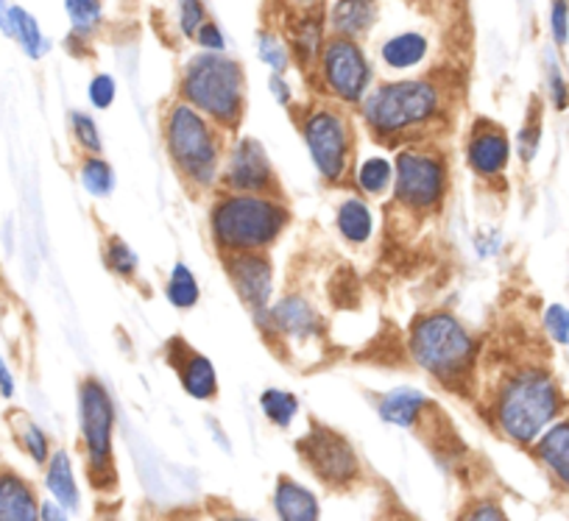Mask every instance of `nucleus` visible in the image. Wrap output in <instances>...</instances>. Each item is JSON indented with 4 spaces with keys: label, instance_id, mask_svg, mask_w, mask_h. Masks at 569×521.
Segmentation results:
<instances>
[{
    "label": "nucleus",
    "instance_id": "obj_1",
    "mask_svg": "<svg viewBox=\"0 0 569 521\" xmlns=\"http://www.w3.org/2000/svg\"><path fill=\"white\" fill-rule=\"evenodd\" d=\"M447 90L433 76L382 81L360 101V118L380 142L416 140L445 120Z\"/></svg>",
    "mask_w": 569,
    "mask_h": 521
},
{
    "label": "nucleus",
    "instance_id": "obj_2",
    "mask_svg": "<svg viewBox=\"0 0 569 521\" xmlns=\"http://www.w3.org/2000/svg\"><path fill=\"white\" fill-rule=\"evenodd\" d=\"M563 393L556 377L541 365L511 371L491 399V421L517 447H533L536 438L563 413Z\"/></svg>",
    "mask_w": 569,
    "mask_h": 521
},
{
    "label": "nucleus",
    "instance_id": "obj_3",
    "mask_svg": "<svg viewBox=\"0 0 569 521\" xmlns=\"http://www.w3.org/2000/svg\"><path fill=\"white\" fill-rule=\"evenodd\" d=\"M408 349L413 363L450 391H463L472 382L478 343L469 329L450 312H430L410 327Z\"/></svg>",
    "mask_w": 569,
    "mask_h": 521
},
{
    "label": "nucleus",
    "instance_id": "obj_4",
    "mask_svg": "<svg viewBox=\"0 0 569 521\" xmlns=\"http://www.w3.org/2000/svg\"><path fill=\"white\" fill-rule=\"evenodd\" d=\"M288 227V210L277 196L223 193L210 210V234L216 249L227 254L266 251Z\"/></svg>",
    "mask_w": 569,
    "mask_h": 521
},
{
    "label": "nucleus",
    "instance_id": "obj_5",
    "mask_svg": "<svg viewBox=\"0 0 569 521\" xmlns=\"http://www.w3.org/2000/svg\"><path fill=\"white\" fill-rule=\"evenodd\" d=\"M179 96L218 129H234L246 107L243 64L227 51L193 53L179 79Z\"/></svg>",
    "mask_w": 569,
    "mask_h": 521
},
{
    "label": "nucleus",
    "instance_id": "obj_6",
    "mask_svg": "<svg viewBox=\"0 0 569 521\" xmlns=\"http://www.w3.org/2000/svg\"><path fill=\"white\" fill-rule=\"evenodd\" d=\"M171 164L193 190H212L221 179L223 140L221 129L190 103L177 101L162 123Z\"/></svg>",
    "mask_w": 569,
    "mask_h": 521
},
{
    "label": "nucleus",
    "instance_id": "obj_7",
    "mask_svg": "<svg viewBox=\"0 0 569 521\" xmlns=\"http://www.w3.org/2000/svg\"><path fill=\"white\" fill-rule=\"evenodd\" d=\"M79 430L90 482L98 491H109L114 485V402L98 380L79 385Z\"/></svg>",
    "mask_w": 569,
    "mask_h": 521
},
{
    "label": "nucleus",
    "instance_id": "obj_8",
    "mask_svg": "<svg viewBox=\"0 0 569 521\" xmlns=\"http://www.w3.org/2000/svg\"><path fill=\"white\" fill-rule=\"evenodd\" d=\"M447 184H450V173H447L445 157L425 148H402L393 162V204L402 210L413 212V216H427L436 212L445 204Z\"/></svg>",
    "mask_w": 569,
    "mask_h": 521
},
{
    "label": "nucleus",
    "instance_id": "obj_9",
    "mask_svg": "<svg viewBox=\"0 0 569 521\" xmlns=\"http://www.w3.org/2000/svg\"><path fill=\"white\" fill-rule=\"evenodd\" d=\"M302 137L319 177L330 184H341L349 177L355 153L352 123L336 107H316L305 114Z\"/></svg>",
    "mask_w": 569,
    "mask_h": 521
},
{
    "label": "nucleus",
    "instance_id": "obj_10",
    "mask_svg": "<svg viewBox=\"0 0 569 521\" xmlns=\"http://www.w3.org/2000/svg\"><path fill=\"white\" fill-rule=\"evenodd\" d=\"M316 79L321 81V90L336 98L338 103L360 107L366 92L371 90L375 70H371L360 40L330 34L321 48L319 62H316Z\"/></svg>",
    "mask_w": 569,
    "mask_h": 521
},
{
    "label": "nucleus",
    "instance_id": "obj_11",
    "mask_svg": "<svg viewBox=\"0 0 569 521\" xmlns=\"http://www.w3.org/2000/svg\"><path fill=\"white\" fill-rule=\"evenodd\" d=\"M299 454H302L305 465L330 488L352 485L360 474V460L352 443L327 427H313L299 441Z\"/></svg>",
    "mask_w": 569,
    "mask_h": 521
},
{
    "label": "nucleus",
    "instance_id": "obj_12",
    "mask_svg": "<svg viewBox=\"0 0 569 521\" xmlns=\"http://www.w3.org/2000/svg\"><path fill=\"white\" fill-rule=\"evenodd\" d=\"M229 279L234 284V293L240 295L246 307H249L251 318L257 327L273 338V318H271V295H273V271L268 257L262 251H243V254H227Z\"/></svg>",
    "mask_w": 569,
    "mask_h": 521
},
{
    "label": "nucleus",
    "instance_id": "obj_13",
    "mask_svg": "<svg viewBox=\"0 0 569 521\" xmlns=\"http://www.w3.org/2000/svg\"><path fill=\"white\" fill-rule=\"evenodd\" d=\"M221 188L227 193H268L277 196V177L268 151L254 137H238L229 146L221 164Z\"/></svg>",
    "mask_w": 569,
    "mask_h": 521
},
{
    "label": "nucleus",
    "instance_id": "obj_14",
    "mask_svg": "<svg viewBox=\"0 0 569 521\" xmlns=\"http://www.w3.org/2000/svg\"><path fill=\"white\" fill-rule=\"evenodd\" d=\"M467 162L480 179H500L511 162V140L491 120H478L467 142Z\"/></svg>",
    "mask_w": 569,
    "mask_h": 521
},
{
    "label": "nucleus",
    "instance_id": "obj_15",
    "mask_svg": "<svg viewBox=\"0 0 569 521\" xmlns=\"http://www.w3.org/2000/svg\"><path fill=\"white\" fill-rule=\"evenodd\" d=\"M330 29H327V9L325 3L310 9H293V20L288 23V48L291 57L302 70H316Z\"/></svg>",
    "mask_w": 569,
    "mask_h": 521
},
{
    "label": "nucleus",
    "instance_id": "obj_16",
    "mask_svg": "<svg viewBox=\"0 0 569 521\" xmlns=\"http://www.w3.org/2000/svg\"><path fill=\"white\" fill-rule=\"evenodd\" d=\"M171 365L179 371L184 393L199 399V402H210L218 393V374L216 365L210 363V358L188 349L179 338L171 343Z\"/></svg>",
    "mask_w": 569,
    "mask_h": 521
},
{
    "label": "nucleus",
    "instance_id": "obj_17",
    "mask_svg": "<svg viewBox=\"0 0 569 521\" xmlns=\"http://www.w3.org/2000/svg\"><path fill=\"white\" fill-rule=\"evenodd\" d=\"M273 338L291 340H316L321 338V318L308 299L302 295H284L271 304Z\"/></svg>",
    "mask_w": 569,
    "mask_h": 521
},
{
    "label": "nucleus",
    "instance_id": "obj_18",
    "mask_svg": "<svg viewBox=\"0 0 569 521\" xmlns=\"http://www.w3.org/2000/svg\"><path fill=\"white\" fill-rule=\"evenodd\" d=\"M380 18V0H336L327 9V29L336 37L363 40Z\"/></svg>",
    "mask_w": 569,
    "mask_h": 521
},
{
    "label": "nucleus",
    "instance_id": "obj_19",
    "mask_svg": "<svg viewBox=\"0 0 569 521\" xmlns=\"http://www.w3.org/2000/svg\"><path fill=\"white\" fill-rule=\"evenodd\" d=\"M533 458L563 491H569V419H556L536 438Z\"/></svg>",
    "mask_w": 569,
    "mask_h": 521
},
{
    "label": "nucleus",
    "instance_id": "obj_20",
    "mask_svg": "<svg viewBox=\"0 0 569 521\" xmlns=\"http://www.w3.org/2000/svg\"><path fill=\"white\" fill-rule=\"evenodd\" d=\"M40 519V502L26 477L12 469H0V521Z\"/></svg>",
    "mask_w": 569,
    "mask_h": 521
},
{
    "label": "nucleus",
    "instance_id": "obj_21",
    "mask_svg": "<svg viewBox=\"0 0 569 521\" xmlns=\"http://www.w3.org/2000/svg\"><path fill=\"white\" fill-rule=\"evenodd\" d=\"M430 408L427 397L416 388H391L388 393H382L377 399V415H380L386 424L402 427V430H413L421 421V413Z\"/></svg>",
    "mask_w": 569,
    "mask_h": 521
},
{
    "label": "nucleus",
    "instance_id": "obj_22",
    "mask_svg": "<svg viewBox=\"0 0 569 521\" xmlns=\"http://www.w3.org/2000/svg\"><path fill=\"white\" fill-rule=\"evenodd\" d=\"M273 510L284 521H316L321 515L319 499L302 482L291 477H279L273 488Z\"/></svg>",
    "mask_w": 569,
    "mask_h": 521
},
{
    "label": "nucleus",
    "instance_id": "obj_23",
    "mask_svg": "<svg viewBox=\"0 0 569 521\" xmlns=\"http://www.w3.org/2000/svg\"><path fill=\"white\" fill-rule=\"evenodd\" d=\"M430 57V40L421 31H399L380 46V62L393 73L419 68Z\"/></svg>",
    "mask_w": 569,
    "mask_h": 521
},
{
    "label": "nucleus",
    "instance_id": "obj_24",
    "mask_svg": "<svg viewBox=\"0 0 569 521\" xmlns=\"http://www.w3.org/2000/svg\"><path fill=\"white\" fill-rule=\"evenodd\" d=\"M3 34H7L9 40L18 42L20 51H23L29 59H34V62L46 59L48 51H51V40H48L46 31H42L40 20H37L29 9L18 7V3H12V9H9Z\"/></svg>",
    "mask_w": 569,
    "mask_h": 521
},
{
    "label": "nucleus",
    "instance_id": "obj_25",
    "mask_svg": "<svg viewBox=\"0 0 569 521\" xmlns=\"http://www.w3.org/2000/svg\"><path fill=\"white\" fill-rule=\"evenodd\" d=\"M46 488L59 504H62L68 513H79L81 508V491L79 482H76L73 463H70V454L64 449L51 452L46 463Z\"/></svg>",
    "mask_w": 569,
    "mask_h": 521
},
{
    "label": "nucleus",
    "instance_id": "obj_26",
    "mask_svg": "<svg viewBox=\"0 0 569 521\" xmlns=\"http://www.w3.org/2000/svg\"><path fill=\"white\" fill-rule=\"evenodd\" d=\"M336 223L341 238L352 246L369 243L371 234H375V216H371L369 204L363 199H355V196L338 207Z\"/></svg>",
    "mask_w": 569,
    "mask_h": 521
},
{
    "label": "nucleus",
    "instance_id": "obj_27",
    "mask_svg": "<svg viewBox=\"0 0 569 521\" xmlns=\"http://www.w3.org/2000/svg\"><path fill=\"white\" fill-rule=\"evenodd\" d=\"M64 14L70 20V31L87 37V40L101 34L103 23H107L103 0H64Z\"/></svg>",
    "mask_w": 569,
    "mask_h": 521
},
{
    "label": "nucleus",
    "instance_id": "obj_28",
    "mask_svg": "<svg viewBox=\"0 0 569 521\" xmlns=\"http://www.w3.org/2000/svg\"><path fill=\"white\" fill-rule=\"evenodd\" d=\"M81 188L96 199H109L114 193V170L109 168L107 159L101 153H90L79 168Z\"/></svg>",
    "mask_w": 569,
    "mask_h": 521
},
{
    "label": "nucleus",
    "instance_id": "obj_29",
    "mask_svg": "<svg viewBox=\"0 0 569 521\" xmlns=\"http://www.w3.org/2000/svg\"><path fill=\"white\" fill-rule=\"evenodd\" d=\"M260 410L273 427L288 430L299 413V399L288 391H279V388H266L260 393Z\"/></svg>",
    "mask_w": 569,
    "mask_h": 521
},
{
    "label": "nucleus",
    "instance_id": "obj_30",
    "mask_svg": "<svg viewBox=\"0 0 569 521\" xmlns=\"http://www.w3.org/2000/svg\"><path fill=\"white\" fill-rule=\"evenodd\" d=\"M166 295L177 310H190V307L199 304V282H196V273L190 271L184 262H177L171 268V277H168L166 284Z\"/></svg>",
    "mask_w": 569,
    "mask_h": 521
},
{
    "label": "nucleus",
    "instance_id": "obj_31",
    "mask_svg": "<svg viewBox=\"0 0 569 521\" xmlns=\"http://www.w3.org/2000/svg\"><path fill=\"white\" fill-rule=\"evenodd\" d=\"M393 184V164L386 157H369L358 168V188L366 196H382Z\"/></svg>",
    "mask_w": 569,
    "mask_h": 521
},
{
    "label": "nucleus",
    "instance_id": "obj_32",
    "mask_svg": "<svg viewBox=\"0 0 569 521\" xmlns=\"http://www.w3.org/2000/svg\"><path fill=\"white\" fill-rule=\"evenodd\" d=\"M541 64H545L547 96H550L552 109L563 112V109H569V84H567V76H563V70H561V62H558V48L556 46L545 48Z\"/></svg>",
    "mask_w": 569,
    "mask_h": 521
},
{
    "label": "nucleus",
    "instance_id": "obj_33",
    "mask_svg": "<svg viewBox=\"0 0 569 521\" xmlns=\"http://www.w3.org/2000/svg\"><path fill=\"white\" fill-rule=\"evenodd\" d=\"M257 57H260V62L268 64L273 73H282V76L288 73V68H291L293 62L288 42L268 29L257 31Z\"/></svg>",
    "mask_w": 569,
    "mask_h": 521
},
{
    "label": "nucleus",
    "instance_id": "obj_34",
    "mask_svg": "<svg viewBox=\"0 0 569 521\" xmlns=\"http://www.w3.org/2000/svg\"><path fill=\"white\" fill-rule=\"evenodd\" d=\"M18 438H20V447H23V452L29 454L37 465L48 463V458H51V441H48L46 430H42L37 421H31V419L20 421Z\"/></svg>",
    "mask_w": 569,
    "mask_h": 521
},
{
    "label": "nucleus",
    "instance_id": "obj_35",
    "mask_svg": "<svg viewBox=\"0 0 569 521\" xmlns=\"http://www.w3.org/2000/svg\"><path fill=\"white\" fill-rule=\"evenodd\" d=\"M103 260H107L109 271L118 273V277H123V279L134 277L137 265H140L134 249H131V246L120 238L107 240V246H103Z\"/></svg>",
    "mask_w": 569,
    "mask_h": 521
},
{
    "label": "nucleus",
    "instance_id": "obj_36",
    "mask_svg": "<svg viewBox=\"0 0 569 521\" xmlns=\"http://www.w3.org/2000/svg\"><path fill=\"white\" fill-rule=\"evenodd\" d=\"M210 20L207 0H177V29L184 40H193L196 31Z\"/></svg>",
    "mask_w": 569,
    "mask_h": 521
},
{
    "label": "nucleus",
    "instance_id": "obj_37",
    "mask_svg": "<svg viewBox=\"0 0 569 521\" xmlns=\"http://www.w3.org/2000/svg\"><path fill=\"white\" fill-rule=\"evenodd\" d=\"M70 131H73L76 142H79L87 153L103 151L101 134H98V126H96V120H92V114L79 112V109H76V112H70Z\"/></svg>",
    "mask_w": 569,
    "mask_h": 521
},
{
    "label": "nucleus",
    "instance_id": "obj_38",
    "mask_svg": "<svg viewBox=\"0 0 569 521\" xmlns=\"http://www.w3.org/2000/svg\"><path fill=\"white\" fill-rule=\"evenodd\" d=\"M539 146H541V114L533 103V112H528V120H525L522 131H519L517 137L519 159H522L525 164H530L536 159V153H539Z\"/></svg>",
    "mask_w": 569,
    "mask_h": 521
},
{
    "label": "nucleus",
    "instance_id": "obj_39",
    "mask_svg": "<svg viewBox=\"0 0 569 521\" xmlns=\"http://www.w3.org/2000/svg\"><path fill=\"white\" fill-rule=\"evenodd\" d=\"M547 26H550V40L556 48L569 46V0H550L547 9Z\"/></svg>",
    "mask_w": 569,
    "mask_h": 521
},
{
    "label": "nucleus",
    "instance_id": "obj_40",
    "mask_svg": "<svg viewBox=\"0 0 569 521\" xmlns=\"http://www.w3.org/2000/svg\"><path fill=\"white\" fill-rule=\"evenodd\" d=\"M114 96H118V84L109 73H98L90 79V87H87V98L96 109H109L114 103Z\"/></svg>",
    "mask_w": 569,
    "mask_h": 521
},
{
    "label": "nucleus",
    "instance_id": "obj_41",
    "mask_svg": "<svg viewBox=\"0 0 569 521\" xmlns=\"http://www.w3.org/2000/svg\"><path fill=\"white\" fill-rule=\"evenodd\" d=\"M545 329L558 345H569V310L563 304H550L545 310Z\"/></svg>",
    "mask_w": 569,
    "mask_h": 521
},
{
    "label": "nucleus",
    "instance_id": "obj_42",
    "mask_svg": "<svg viewBox=\"0 0 569 521\" xmlns=\"http://www.w3.org/2000/svg\"><path fill=\"white\" fill-rule=\"evenodd\" d=\"M193 42L201 51H227V34H223V29L216 20H207V23L196 31Z\"/></svg>",
    "mask_w": 569,
    "mask_h": 521
},
{
    "label": "nucleus",
    "instance_id": "obj_43",
    "mask_svg": "<svg viewBox=\"0 0 569 521\" xmlns=\"http://www.w3.org/2000/svg\"><path fill=\"white\" fill-rule=\"evenodd\" d=\"M268 90H271L273 101H277L279 107H291V103H293L291 84L284 81L282 73H271V79H268Z\"/></svg>",
    "mask_w": 569,
    "mask_h": 521
},
{
    "label": "nucleus",
    "instance_id": "obj_44",
    "mask_svg": "<svg viewBox=\"0 0 569 521\" xmlns=\"http://www.w3.org/2000/svg\"><path fill=\"white\" fill-rule=\"evenodd\" d=\"M467 515L469 519H506V510L497 502H478L467 510Z\"/></svg>",
    "mask_w": 569,
    "mask_h": 521
},
{
    "label": "nucleus",
    "instance_id": "obj_45",
    "mask_svg": "<svg viewBox=\"0 0 569 521\" xmlns=\"http://www.w3.org/2000/svg\"><path fill=\"white\" fill-rule=\"evenodd\" d=\"M0 397L12 399L14 397V374L7 365V360L0 358Z\"/></svg>",
    "mask_w": 569,
    "mask_h": 521
},
{
    "label": "nucleus",
    "instance_id": "obj_46",
    "mask_svg": "<svg viewBox=\"0 0 569 521\" xmlns=\"http://www.w3.org/2000/svg\"><path fill=\"white\" fill-rule=\"evenodd\" d=\"M40 519L57 521V519H68V510L57 502V499H48V502H40Z\"/></svg>",
    "mask_w": 569,
    "mask_h": 521
},
{
    "label": "nucleus",
    "instance_id": "obj_47",
    "mask_svg": "<svg viewBox=\"0 0 569 521\" xmlns=\"http://www.w3.org/2000/svg\"><path fill=\"white\" fill-rule=\"evenodd\" d=\"M9 9H12V3H9V0H0V31L7 29V18H9Z\"/></svg>",
    "mask_w": 569,
    "mask_h": 521
},
{
    "label": "nucleus",
    "instance_id": "obj_48",
    "mask_svg": "<svg viewBox=\"0 0 569 521\" xmlns=\"http://www.w3.org/2000/svg\"><path fill=\"white\" fill-rule=\"evenodd\" d=\"M321 0H288V7L291 9H310V7H319Z\"/></svg>",
    "mask_w": 569,
    "mask_h": 521
}]
</instances>
